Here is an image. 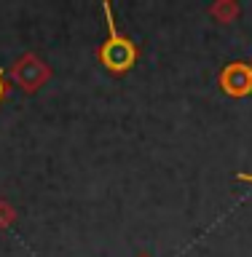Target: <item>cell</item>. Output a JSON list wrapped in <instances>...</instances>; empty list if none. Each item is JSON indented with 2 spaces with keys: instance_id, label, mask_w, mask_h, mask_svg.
Returning <instances> with one entry per match:
<instances>
[{
  "instance_id": "7a4b0ae2",
  "label": "cell",
  "mask_w": 252,
  "mask_h": 257,
  "mask_svg": "<svg viewBox=\"0 0 252 257\" xmlns=\"http://www.w3.org/2000/svg\"><path fill=\"white\" fill-rule=\"evenodd\" d=\"M220 86L228 96H247L252 91V64L231 62L220 72Z\"/></svg>"
},
{
  "instance_id": "3957f363",
  "label": "cell",
  "mask_w": 252,
  "mask_h": 257,
  "mask_svg": "<svg viewBox=\"0 0 252 257\" xmlns=\"http://www.w3.org/2000/svg\"><path fill=\"white\" fill-rule=\"evenodd\" d=\"M46 75H48L46 64H43V62H38L35 56H24V59H22V62H16V67H14V78L19 80V83L27 88V91L38 88V86H40V80H43Z\"/></svg>"
},
{
  "instance_id": "6da1fadb",
  "label": "cell",
  "mask_w": 252,
  "mask_h": 257,
  "mask_svg": "<svg viewBox=\"0 0 252 257\" xmlns=\"http://www.w3.org/2000/svg\"><path fill=\"white\" fill-rule=\"evenodd\" d=\"M102 14H105V24H108V40L100 48V62L110 72H129L137 62V46L118 32L116 22H113L110 3H102Z\"/></svg>"
},
{
  "instance_id": "5b68a950",
  "label": "cell",
  "mask_w": 252,
  "mask_h": 257,
  "mask_svg": "<svg viewBox=\"0 0 252 257\" xmlns=\"http://www.w3.org/2000/svg\"><path fill=\"white\" fill-rule=\"evenodd\" d=\"M236 177H239V180H241V182H252V174H247V172H239Z\"/></svg>"
},
{
  "instance_id": "277c9868",
  "label": "cell",
  "mask_w": 252,
  "mask_h": 257,
  "mask_svg": "<svg viewBox=\"0 0 252 257\" xmlns=\"http://www.w3.org/2000/svg\"><path fill=\"white\" fill-rule=\"evenodd\" d=\"M3 96H6V75H3V70H0V102H3Z\"/></svg>"
}]
</instances>
